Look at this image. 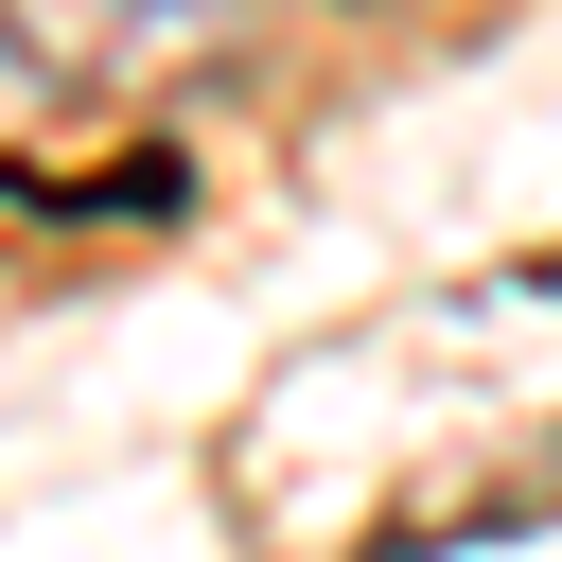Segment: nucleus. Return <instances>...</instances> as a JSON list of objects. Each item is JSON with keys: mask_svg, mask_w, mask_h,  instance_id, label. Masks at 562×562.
<instances>
[{"mask_svg": "<svg viewBox=\"0 0 562 562\" xmlns=\"http://www.w3.org/2000/svg\"><path fill=\"white\" fill-rule=\"evenodd\" d=\"M35 105H53V70L18 53V18H0V176H18V140H35Z\"/></svg>", "mask_w": 562, "mask_h": 562, "instance_id": "obj_2", "label": "nucleus"}, {"mask_svg": "<svg viewBox=\"0 0 562 562\" xmlns=\"http://www.w3.org/2000/svg\"><path fill=\"white\" fill-rule=\"evenodd\" d=\"M0 18L53 88H176V70L246 53V0H0Z\"/></svg>", "mask_w": 562, "mask_h": 562, "instance_id": "obj_1", "label": "nucleus"}]
</instances>
